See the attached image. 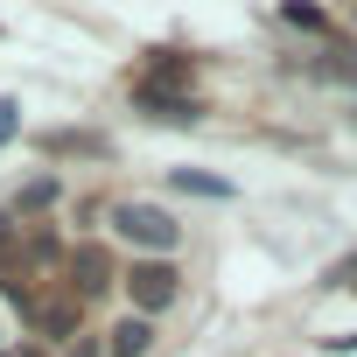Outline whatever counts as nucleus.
<instances>
[{
	"label": "nucleus",
	"instance_id": "nucleus-1",
	"mask_svg": "<svg viewBox=\"0 0 357 357\" xmlns=\"http://www.w3.org/2000/svg\"><path fill=\"white\" fill-rule=\"evenodd\" d=\"M112 231H119L126 245H140L147 259H168L175 245H183V225H175L168 211H154V204H119V211H112Z\"/></svg>",
	"mask_w": 357,
	"mask_h": 357
},
{
	"label": "nucleus",
	"instance_id": "nucleus-2",
	"mask_svg": "<svg viewBox=\"0 0 357 357\" xmlns=\"http://www.w3.org/2000/svg\"><path fill=\"white\" fill-rule=\"evenodd\" d=\"M119 280H126V294H133V315H147V322H154L175 294H183V273H175L168 259H133Z\"/></svg>",
	"mask_w": 357,
	"mask_h": 357
},
{
	"label": "nucleus",
	"instance_id": "nucleus-3",
	"mask_svg": "<svg viewBox=\"0 0 357 357\" xmlns=\"http://www.w3.org/2000/svg\"><path fill=\"white\" fill-rule=\"evenodd\" d=\"M112 287V259L98 245H77L70 252V294H105Z\"/></svg>",
	"mask_w": 357,
	"mask_h": 357
},
{
	"label": "nucleus",
	"instance_id": "nucleus-4",
	"mask_svg": "<svg viewBox=\"0 0 357 357\" xmlns=\"http://www.w3.org/2000/svg\"><path fill=\"white\" fill-rule=\"evenodd\" d=\"M29 322H36L43 336H56V343H63V336H77V301H70V294H56V301H36V308H29Z\"/></svg>",
	"mask_w": 357,
	"mask_h": 357
},
{
	"label": "nucleus",
	"instance_id": "nucleus-5",
	"mask_svg": "<svg viewBox=\"0 0 357 357\" xmlns=\"http://www.w3.org/2000/svg\"><path fill=\"white\" fill-rule=\"evenodd\" d=\"M147 343H154V322H147V315H119V329H112V357H147Z\"/></svg>",
	"mask_w": 357,
	"mask_h": 357
},
{
	"label": "nucleus",
	"instance_id": "nucleus-6",
	"mask_svg": "<svg viewBox=\"0 0 357 357\" xmlns=\"http://www.w3.org/2000/svg\"><path fill=\"white\" fill-rule=\"evenodd\" d=\"M168 183H175V190H190V197H218V204L231 197V183H218V175H197V168H175Z\"/></svg>",
	"mask_w": 357,
	"mask_h": 357
},
{
	"label": "nucleus",
	"instance_id": "nucleus-7",
	"mask_svg": "<svg viewBox=\"0 0 357 357\" xmlns=\"http://www.w3.org/2000/svg\"><path fill=\"white\" fill-rule=\"evenodd\" d=\"M43 204H56V175H36V183H22V197H15V211H43Z\"/></svg>",
	"mask_w": 357,
	"mask_h": 357
},
{
	"label": "nucleus",
	"instance_id": "nucleus-8",
	"mask_svg": "<svg viewBox=\"0 0 357 357\" xmlns=\"http://www.w3.org/2000/svg\"><path fill=\"white\" fill-rule=\"evenodd\" d=\"M287 22H294V29H308V36H322V29H329V15H322V8H301V0L287 8Z\"/></svg>",
	"mask_w": 357,
	"mask_h": 357
},
{
	"label": "nucleus",
	"instance_id": "nucleus-9",
	"mask_svg": "<svg viewBox=\"0 0 357 357\" xmlns=\"http://www.w3.org/2000/svg\"><path fill=\"white\" fill-rule=\"evenodd\" d=\"M15 126H22V105H15V98H0V147H8Z\"/></svg>",
	"mask_w": 357,
	"mask_h": 357
},
{
	"label": "nucleus",
	"instance_id": "nucleus-10",
	"mask_svg": "<svg viewBox=\"0 0 357 357\" xmlns=\"http://www.w3.org/2000/svg\"><path fill=\"white\" fill-rule=\"evenodd\" d=\"M343 280H350V287H357V266H350V273H343Z\"/></svg>",
	"mask_w": 357,
	"mask_h": 357
},
{
	"label": "nucleus",
	"instance_id": "nucleus-11",
	"mask_svg": "<svg viewBox=\"0 0 357 357\" xmlns=\"http://www.w3.org/2000/svg\"><path fill=\"white\" fill-rule=\"evenodd\" d=\"M0 238H8V218H0Z\"/></svg>",
	"mask_w": 357,
	"mask_h": 357
}]
</instances>
